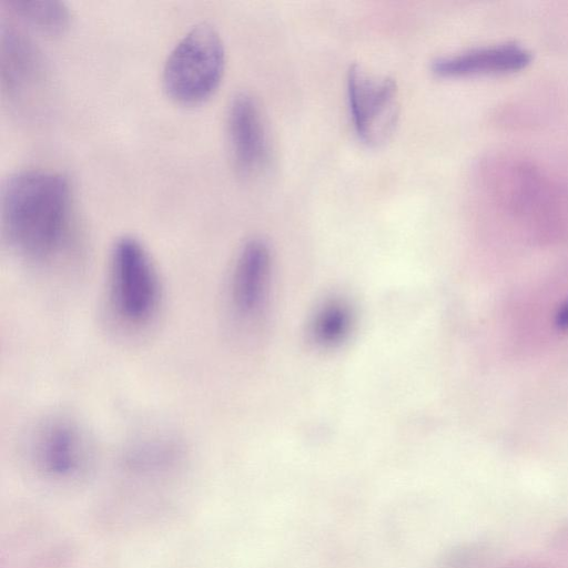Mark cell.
<instances>
[{
	"label": "cell",
	"instance_id": "1",
	"mask_svg": "<svg viewBox=\"0 0 568 568\" xmlns=\"http://www.w3.org/2000/svg\"><path fill=\"white\" fill-rule=\"evenodd\" d=\"M1 220L3 236L16 255L37 265L57 262L73 237L68 179L42 169L11 174L1 191Z\"/></svg>",
	"mask_w": 568,
	"mask_h": 568
},
{
	"label": "cell",
	"instance_id": "10",
	"mask_svg": "<svg viewBox=\"0 0 568 568\" xmlns=\"http://www.w3.org/2000/svg\"><path fill=\"white\" fill-rule=\"evenodd\" d=\"M354 313L347 301L335 297L325 301L315 312L310 327L312 339L324 348L341 345L349 336Z\"/></svg>",
	"mask_w": 568,
	"mask_h": 568
},
{
	"label": "cell",
	"instance_id": "4",
	"mask_svg": "<svg viewBox=\"0 0 568 568\" xmlns=\"http://www.w3.org/2000/svg\"><path fill=\"white\" fill-rule=\"evenodd\" d=\"M37 468L54 479L83 476L93 458V445L84 426L74 417L54 414L36 424L29 437Z\"/></svg>",
	"mask_w": 568,
	"mask_h": 568
},
{
	"label": "cell",
	"instance_id": "9",
	"mask_svg": "<svg viewBox=\"0 0 568 568\" xmlns=\"http://www.w3.org/2000/svg\"><path fill=\"white\" fill-rule=\"evenodd\" d=\"M531 61L530 52L516 43L469 49L433 61L432 69L444 77L504 73L520 70Z\"/></svg>",
	"mask_w": 568,
	"mask_h": 568
},
{
	"label": "cell",
	"instance_id": "2",
	"mask_svg": "<svg viewBox=\"0 0 568 568\" xmlns=\"http://www.w3.org/2000/svg\"><path fill=\"white\" fill-rule=\"evenodd\" d=\"M163 288L158 268L135 237L123 235L112 245L106 274V301L114 320L128 329H141L156 318Z\"/></svg>",
	"mask_w": 568,
	"mask_h": 568
},
{
	"label": "cell",
	"instance_id": "11",
	"mask_svg": "<svg viewBox=\"0 0 568 568\" xmlns=\"http://www.w3.org/2000/svg\"><path fill=\"white\" fill-rule=\"evenodd\" d=\"M7 4L32 27L50 33L63 31L70 22V11L58 0H9Z\"/></svg>",
	"mask_w": 568,
	"mask_h": 568
},
{
	"label": "cell",
	"instance_id": "7",
	"mask_svg": "<svg viewBox=\"0 0 568 568\" xmlns=\"http://www.w3.org/2000/svg\"><path fill=\"white\" fill-rule=\"evenodd\" d=\"M272 273V255L261 239L247 241L232 267L229 297L233 312L243 320L260 315L265 306Z\"/></svg>",
	"mask_w": 568,
	"mask_h": 568
},
{
	"label": "cell",
	"instance_id": "6",
	"mask_svg": "<svg viewBox=\"0 0 568 568\" xmlns=\"http://www.w3.org/2000/svg\"><path fill=\"white\" fill-rule=\"evenodd\" d=\"M48 84V67L37 45L12 24L1 26V85L21 106L40 98Z\"/></svg>",
	"mask_w": 568,
	"mask_h": 568
},
{
	"label": "cell",
	"instance_id": "5",
	"mask_svg": "<svg viewBox=\"0 0 568 568\" xmlns=\"http://www.w3.org/2000/svg\"><path fill=\"white\" fill-rule=\"evenodd\" d=\"M347 99L358 136L372 145L384 142L398 118L395 80L353 64L347 72Z\"/></svg>",
	"mask_w": 568,
	"mask_h": 568
},
{
	"label": "cell",
	"instance_id": "3",
	"mask_svg": "<svg viewBox=\"0 0 568 568\" xmlns=\"http://www.w3.org/2000/svg\"><path fill=\"white\" fill-rule=\"evenodd\" d=\"M224 65L219 32L209 23H199L170 52L162 74L164 90L181 103L203 101L219 87Z\"/></svg>",
	"mask_w": 568,
	"mask_h": 568
},
{
	"label": "cell",
	"instance_id": "8",
	"mask_svg": "<svg viewBox=\"0 0 568 568\" xmlns=\"http://www.w3.org/2000/svg\"><path fill=\"white\" fill-rule=\"evenodd\" d=\"M227 134L236 169L252 175L267 164L270 142L265 121L257 101L248 93H239L227 112Z\"/></svg>",
	"mask_w": 568,
	"mask_h": 568
}]
</instances>
